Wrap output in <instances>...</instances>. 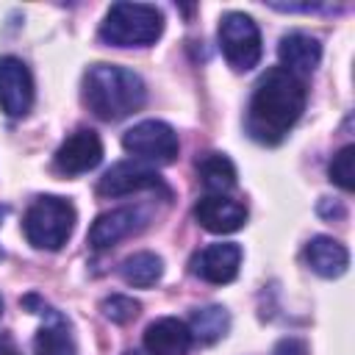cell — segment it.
<instances>
[{"mask_svg": "<svg viewBox=\"0 0 355 355\" xmlns=\"http://www.w3.org/2000/svg\"><path fill=\"white\" fill-rule=\"evenodd\" d=\"M305 103H308V89L302 78L286 72L283 67L266 69L258 78L244 114L247 136L266 147L280 144L300 122Z\"/></svg>", "mask_w": 355, "mask_h": 355, "instance_id": "6da1fadb", "label": "cell"}, {"mask_svg": "<svg viewBox=\"0 0 355 355\" xmlns=\"http://www.w3.org/2000/svg\"><path fill=\"white\" fill-rule=\"evenodd\" d=\"M83 105L103 122H119L147 103V83L119 64H92L80 86Z\"/></svg>", "mask_w": 355, "mask_h": 355, "instance_id": "7a4b0ae2", "label": "cell"}, {"mask_svg": "<svg viewBox=\"0 0 355 355\" xmlns=\"http://www.w3.org/2000/svg\"><path fill=\"white\" fill-rule=\"evenodd\" d=\"M164 33V14L150 3H114L100 22V42L111 47H150Z\"/></svg>", "mask_w": 355, "mask_h": 355, "instance_id": "3957f363", "label": "cell"}, {"mask_svg": "<svg viewBox=\"0 0 355 355\" xmlns=\"http://www.w3.org/2000/svg\"><path fill=\"white\" fill-rule=\"evenodd\" d=\"M78 211L69 200L55 197V194H42L31 202L22 219V233L31 247L55 252L67 244V239L75 230Z\"/></svg>", "mask_w": 355, "mask_h": 355, "instance_id": "277c9868", "label": "cell"}, {"mask_svg": "<svg viewBox=\"0 0 355 355\" xmlns=\"http://www.w3.org/2000/svg\"><path fill=\"white\" fill-rule=\"evenodd\" d=\"M216 39H219V50H222L225 61L236 72H250L252 67H258L263 44H261V31L250 14L227 11L219 19Z\"/></svg>", "mask_w": 355, "mask_h": 355, "instance_id": "5b68a950", "label": "cell"}, {"mask_svg": "<svg viewBox=\"0 0 355 355\" xmlns=\"http://www.w3.org/2000/svg\"><path fill=\"white\" fill-rule=\"evenodd\" d=\"M122 147L133 155V161H141L147 166H166L178 158L180 141L172 125L161 119H141L125 130Z\"/></svg>", "mask_w": 355, "mask_h": 355, "instance_id": "8992f818", "label": "cell"}, {"mask_svg": "<svg viewBox=\"0 0 355 355\" xmlns=\"http://www.w3.org/2000/svg\"><path fill=\"white\" fill-rule=\"evenodd\" d=\"M36 100V86L28 64L17 55H0V111L11 119H22Z\"/></svg>", "mask_w": 355, "mask_h": 355, "instance_id": "52a82bcc", "label": "cell"}, {"mask_svg": "<svg viewBox=\"0 0 355 355\" xmlns=\"http://www.w3.org/2000/svg\"><path fill=\"white\" fill-rule=\"evenodd\" d=\"M133 191H161L164 197H169V189L164 186L155 166H147L141 161H119L97 183L100 197H125Z\"/></svg>", "mask_w": 355, "mask_h": 355, "instance_id": "ba28073f", "label": "cell"}, {"mask_svg": "<svg viewBox=\"0 0 355 355\" xmlns=\"http://www.w3.org/2000/svg\"><path fill=\"white\" fill-rule=\"evenodd\" d=\"M100 161H103V141L89 128H80L72 136H67L61 141V147L55 150V155H53L55 169L61 175H69V178L86 175V172L97 169Z\"/></svg>", "mask_w": 355, "mask_h": 355, "instance_id": "9c48e42d", "label": "cell"}, {"mask_svg": "<svg viewBox=\"0 0 355 355\" xmlns=\"http://www.w3.org/2000/svg\"><path fill=\"white\" fill-rule=\"evenodd\" d=\"M239 266H241V247L236 241L208 244L191 258V275L214 286H225L236 280Z\"/></svg>", "mask_w": 355, "mask_h": 355, "instance_id": "30bf717a", "label": "cell"}, {"mask_svg": "<svg viewBox=\"0 0 355 355\" xmlns=\"http://www.w3.org/2000/svg\"><path fill=\"white\" fill-rule=\"evenodd\" d=\"M194 219L202 230L216 233V236H227V233H236L247 225V208L239 200L205 194L194 205Z\"/></svg>", "mask_w": 355, "mask_h": 355, "instance_id": "8fae6325", "label": "cell"}, {"mask_svg": "<svg viewBox=\"0 0 355 355\" xmlns=\"http://www.w3.org/2000/svg\"><path fill=\"white\" fill-rule=\"evenodd\" d=\"M144 222H147V216H144L141 208H130V205H128V208L105 211V214H100V216L92 222V227H89V247H92V250H108V247H114L116 241L128 239L130 233L141 230Z\"/></svg>", "mask_w": 355, "mask_h": 355, "instance_id": "7c38bea8", "label": "cell"}, {"mask_svg": "<svg viewBox=\"0 0 355 355\" xmlns=\"http://www.w3.org/2000/svg\"><path fill=\"white\" fill-rule=\"evenodd\" d=\"M194 338L183 319L161 316L147 324L144 330V349L147 355H189Z\"/></svg>", "mask_w": 355, "mask_h": 355, "instance_id": "4fadbf2b", "label": "cell"}, {"mask_svg": "<svg viewBox=\"0 0 355 355\" xmlns=\"http://www.w3.org/2000/svg\"><path fill=\"white\" fill-rule=\"evenodd\" d=\"M277 58H280V67L297 78H305L311 75L319 61H322V44L316 36L311 33H302V31H291L280 39L277 44Z\"/></svg>", "mask_w": 355, "mask_h": 355, "instance_id": "5bb4252c", "label": "cell"}, {"mask_svg": "<svg viewBox=\"0 0 355 355\" xmlns=\"http://www.w3.org/2000/svg\"><path fill=\"white\" fill-rule=\"evenodd\" d=\"M305 263L311 266V272H316L319 277H341L349 266V252L341 241H336L333 236H313L305 244Z\"/></svg>", "mask_w": 355, "mask_h": 355, "instance_id": "9a60e30c", "label": "cell"}, {"mask_svg": "<svg viewBox=\"0 0 355 355\" xmlns=\"http://www.w3.org/2000/svg\"><path fill=\"white\" fill-rule=\"evenodd\" d=\"M197 175L208 194L225 197L230 189H236V166L225 153H205L197 158Z\"/></svg>", "mask_w": 355, "mask_h": 355, "instance_id": "2e32d148", "label": "cell"}, {"mask_svg": "<svg viewBox=\"0 0 355 355\" xmlns=\"http://www.w3.org/2000/svg\"><path fill=\"white\" fill-rule=\"evenodd\" d=\"M33 355H78L69 324L58 311L50 319H44V324L39 327L33 338Z\"/></svg>", "mask_w": 355, "mask_h": 355, "instance_id": "e0dca14e", "label": "cell"}, {"mask_svg": "<svg viewBox=\"0 0 355 355\" xmlns=\"http://www.w3.org/2000/svg\"><path fill=\"white\" fill-rule=\"evenodd\" d=\"M164 275V258L155 252H133L119 263V277L133 288H150Z\"/></svg>", "mask_w": 355, "mask_h": 355, "instance_id": "ac0fdd59", "label": "cell"}, {"mask_svg": "<svg viewBox=\"0 0 355 355\" xmlns=\"http://www.w3.org/2000/svg\"><path fill=\"white\" fill-rule=\"evenodd\" d=\"M189 330H191V338L194 341H200V344H216L230 330V313L222 305L197 308V311H191Z\"/></svg>", "mask_w": 355, "mask_h": 355, "instance_id": "d6986e66", "label": "cell"}, {"mask_svg": "<svg viewBox=\"0 0 355 355\" xmlns=\"http://www.w3.org/2000/svg\"><path fill=\"white\" fill-rule=\"evenodd\" d=\"M327 175H330V180L338 189H344V191H352L355 189V147L352 144H344L333 155V161L327 166Z\"/></svg>", "mask_w": 355, "mask_h": 355, "instance_id": "ffe728a7", "label": "cell"}, {"mask_svg": "<svg viewBox=\"0 0 355 355\" xmlns=\"http://www.w3.org/2000/svg\"><path fill=\"white\" fill-rule=\"evenodd\" d=\"M100 311H103V316H105L108 322H114V324H128V322H133V319L139 316L141 305H139L133 297H128V294H111V297H105V300L100 302Z\"/></svg>", "mask_w": 355, "mask_h": 355, "instance_id": "44dd1931", "label": "cell"}, {"mask_svg": "<svg viewBox=\"0 0 355 355\" xmlns=\"http://www.w3.org/2000/svg\"><path fill=\"white\" fill-rule=\"evenodd\" d=\"M272 355H311V349H308V344H305L302 338L288 336V338H280V341L275 344Z\"/></svg>", "mask_w": 355, "mask_h": 355, "instance_id": "7402d4cb", "label": "cell"}, {"mask_svg": "<svg viewBox=\"0 0 355 355\" xmlns=\"http://www.w3.org/2000/svg\"><path fill=\"white\" fill-rule=\"evenodd\" d=\"M319 214H322L324 219H333V216H336V219H344V205H341V202H333V200L324 197V200L319 202Z\"/></svg>", "mask_w": 355, "mask_h": 355, "instance_id": "603a6c76", "label": "cell"}, {"mask_svg": "<svg viewBox=\"0 0 355 355\" xmlns=\"http://www.w3.org/2000/svg\"><path fill=\"white\" fill-rule=\"evenodd\" d=\"M122 355H141V352H136V349H128V352H122Z\"/></svg>", "mask_w": 355, "mask_h": 355, "instance_id": "cb8c5ba5", "label": "cell"}, {"mask_svg": "<svg viewBox=\"0 0 355 355\" xmlns=\"http://www.w3.org/2000/svg\"><path fill=\"white\" fill-rule=\"evenodd\" d=\"M3 216H6V208H0V222H3Z\"/></svg>", "mask_w": 355, "mask_h": 355, "instance_id": "d4e9b609", "label": "cell"}, {"mask_svg": "<svg viewBox=\"0 0 355 355\" xmlns=\"http://www.w3.org/2000/svg\"><path fill=\"white\" fill-rule=\"evenodd\" d=\"M0 316H3V297H0Z\"/></svg>", "mask_w": 355, "mask_h": 355, "instance_id": "484cf974", "label": "cell"}, {"mask_svg": "<svg viewBox=\"0 0 355 355\" xmlns=\"http://www.w3.org/2000/svg\"><path fill=\"white\" fill-rule=\"evenodd\" d=\"M0 255H3V250H0Z\"/></svg>", "mask_w": 355, "mask_h": 355, "instance_id": "4316f807", "label": "cell"}]
</instances>
